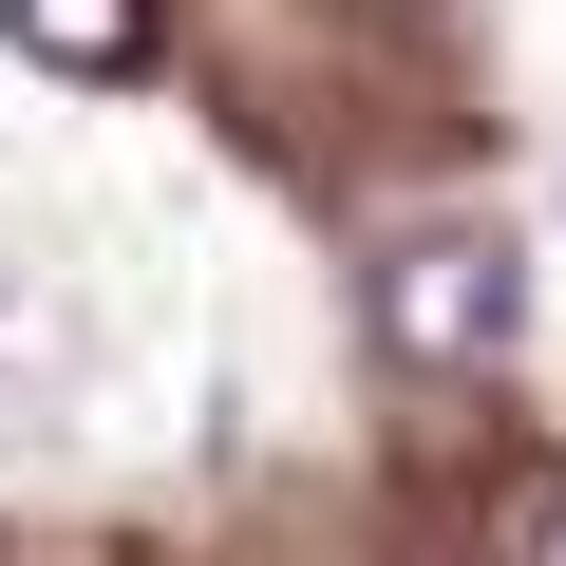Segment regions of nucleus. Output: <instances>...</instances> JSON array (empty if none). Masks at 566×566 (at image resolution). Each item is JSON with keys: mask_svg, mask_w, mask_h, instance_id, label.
<instances>
[{"mask_svg": "<svg viewBox=\"0 0 566 566\" xmlns=\"http://www.w3.org/2000/svg\"><path fill=\"white\" fill-rule=\"evenodd\" d=\"M0 39L57 57V76H133L151 57V0H0Z\"/></svg>", "mask_w": 566, "mask_h": 566, "instance_id": "nucleus-2", "label": "nucleus"}, {"mask_svg": "<svg viewBox=\"0 0 566 566\" xmlns=\"http://www.w3.org/2000/svg\"><path fill=\"white\" fill-rule=\"evenodd\" d=\"M359 322H378L416 378H453V359H510V322H528V264H510V227H416V245H378Z\"/></svg>", "mask_w": 566, "mask_h": 566, "instance_id": "nucleus-1", "label": "nucleus"}, {"mask_svg": "<svg viewBox=\"0 0 566 566\" xmlns=\"http://www.w3.org/2000/svg\"><path fill=\"white\" fill-rule=\"evenodd\" d=\"M528 528H547V547H566V472H547V491H528Z\"/></svg>", "mask_w": 566, "mask_h": 566, "instance_id": "nucleus-3", "label": "nucleus"}]
</instances>
